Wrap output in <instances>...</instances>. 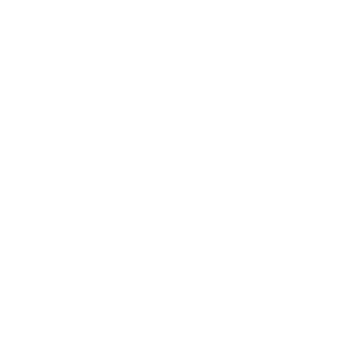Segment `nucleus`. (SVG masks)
<instances>
[]
</instances>
